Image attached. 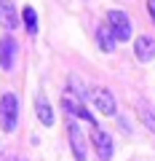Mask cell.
I'll return each mask as SVG.
<instances>
[{"instance_id":"1","label":"cell","mask_w":155,"mask_h":161,"mask_svg":"<svg viewBox=\"0 0 155 161\" xmlns=\"http://www.w3.org/2000/svg\"><path fill=\"white\" fill-rule=\"evenodd\" d=\"M16 124H19V99H16V94L6 92L0 97V129L13 132Z\"/></svg>"},{"instance_id":"2","label":"cell","mask_w":155,"mask_h":161,"mask_svg":"<svg viewBox=\"0 0 155 161\" xmlns=\"http://www.w3.org/2000/svg\"><path fill=\"white\" fill-rule=\"evenodd\" d=\"M67 137H70V148H72V156L75 161H86L88 156V148H86V134H83V129L75 124V121L67 118Z\"/></svg>"},{"instance_id":"3","label":"cell","mask_w":155,"mask_h":161,"mask_svg":"<svg viewBox=\"0 0 155 161\" xmlns=\"http://www.w3.org/2000/svg\"><path fill=\"white\" fill-rule=\"evenodd\" d=\"M88 99H94V105H96V110L102 115H110L112 118L115 113H118V105H115V97H112V92L110 89H91L88 92Z\"/></svg>"},{"instance_id":"4","label":"cell","mask_w":155,"mask_h":161,"mask_svg":"<svg viewBox=\"0 0 155 161\" xmlns=\"http://www.w3.org/2000/svg\"><path fill=\"white\" fill-rule=\"evenodd\" d=\"M107 27L112 30L115 40H128L131 38V22L123 11H110L107 14Z\"/></svg>"},{"instance_id":"5","label":"cell","mask_w":155,"mask_h":161,"mask_svg":"<svg viewBox=\"0 0 155 161\" xmlns=\"http://www.w3.org/2000/svg\"><path fill=\"white\" fill-rule=\"evenodd\" d=\"M91 142H94L96 156H99L102 161H110V158H112V137H110L107 132H102L96 124H91Z\"/></svg>"},{"instance_id":"6","label":"cell","mask_w":155,"mask_h":161,"mask_svg":"<svg viewBox=\"0 0 155 161\" xmlns=\"http://www.w3.org/2000/svg\"><path fill=\"white\" fill-rule=\"evenodd\" d=\"M134 54H137L139 62H150V59H155V40L150 38V35H139V38L134 40Z\"/></svg>"},{"instance_id":"7","label":"cell","mask_w":155,"mask_h":161,"mask_svg":"<svg viewBox=\"0 0 155 161\" xmlns=\"http://www.w3.org/2000/svg\"><path fill=\"white\" fill-rule=\"evenodd\" d=\"M13 54H16V40L11 35H3L0 38V67L3 70L13 67Z\"/></svg>"},{"instance_id":"8","label":"cell","mask_w":155,"mask_h":161,"mask_svg":"<svg viewBox=\"0 0 155 161\" xmlns=\"http://www.w3.org/2000/svg\"><path fill=\"white\" fill-rule=\"evenodd\" d=\"M0 24L6 30H16V24H19L16 8H13V3H8V0H0Z\"/></svg>"},{"instance_id":"9","label":"cell","mask_w":155,"mask_h":161,"mask_svg":"<svg viewBox=\"0 0 155 161\" xmlns=\"http://www.w3.org/2000/svg\"><path fill=\"white\" fill-rule=\"evenodd\" d=\"M137 113H139V121L155 134V108L150 102H144V99H139V102H137Z\"/></svg>"},{"instance_id":"10","label":"cell","mask_w":155,"mask_h":161,"mask_svg":"<svg viewBox=\"0 0 155 161\" xmlns=\"http://www.w3.org/2000/svg\"><path fill=\"white\" fill-rule=\"evenodd\" d=\"M96 43H99V48H102L104 54H110L115 48V35H112V30H110L107 24H102V27L96 30Z\"/></svg>"},{"instance_id":"11","label":"cell","mask_w":155,"mask_h":161,"mask_svg":"<svg viewBox=\"0 0 155 161\" xmlns=\"http://www.w3.org/2000/svg\"><path fill=\"white\" fill-rule=\"evenodd\" d=\"M35 113H38L40 124H46V126H51V124H54V110H51V105H48L46 97H38V99H35Z\"/></svg>"},{"instance_id":"12","label":"cell","mask_w":155,"mask_h":161,"mask_svg":"<svg viewBox=\"0 0 155 161\" xmlns=\"http://www.w3.org/2000/svg\"><path fill=\"white\" fill-rule=\"evenodd\" d=\"M22 16H24V27H27V32L35 35V32H38V14H35V8L27 6V8L22 11Z\"/></svg>"},{"instance_id":"13","label":"cell","mask_w":155,"mask_h":161,"mask_svg":"<svg viewBox=\"0 0 155 161\" xmlns=\"http://www.w3.org/2000/svg\"><path fill=\"white\" fill-rule=\"evenodd\" d=\"M62 108H64V113H67V115H78V108H80V105H75L70 97H64L62 99Z\"/></svg>"},{"instance_id":"14","label":"cell","mask_w":155,"mask_h":161,"mask_svg":"<svg viewBox=\"0 0 155 161\" xmlns=\"http://www.w3.org/2000/svg\"><path fill=\"white\" fill-rule=\"evenodd\" d=\"M147 11H150V16H152V22H155V0H147Z\"/></svg>"},{"instance_id":"15","label":"cell","mask_w":155,"mask_h":161,"mask_svg":"<svg viewBox=\"0 0 155 161\" xmlns=\"http://www.w3.org/2000/svg\"><path fill=\"white\" fill-rule=\"evenodd\" d=\"M8 161H19V158H8Z\"/></svg>"}]
</instances>
